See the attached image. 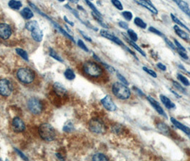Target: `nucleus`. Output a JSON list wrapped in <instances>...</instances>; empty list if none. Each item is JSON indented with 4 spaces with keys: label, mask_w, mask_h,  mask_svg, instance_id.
Listing matches in <instances>:
<instances>
[{
    "label": "nucleus",
    "mask_w": 190,
    "mask_h": 161,
    "mask_svg": "<svg viewBox=\"0 0 190 161\" xmlns=\"http://www.w3.org/2000/svg\"><path fill=\"white\" fill-rule=\"evenodd\" d=\"M31 33H32V37L34 40L38 42H42V39H43V32L41 30L39 27L32 30Z\"/></svg>",
    "instance_id": "19"
},
{
    "label": "nucleus",
    "mask_w": 190,
    "mask_h": 161,
    "mask_svg": "<svg viewBox=\"0 0 190 161\" xmlns=\"http://www.w3.org/2000/svg\"><path fill=\"white\" fill-rule=\"evenodd\" d=\"M13 92V85L7 79L0 80V95L3 97H9Z\"/></svg>",
    "instance_id": "8"
},
{
    "label": "nucleus",
    "mask_w": 190,
    "mask_h": 161,
    "mask_svg": "<svg viewBox=\"0 0 190 161\" xmlns=\"http://www.w3.org/2000/svg\"><path fill=\"white\" fill-rule=\"evenodd\" d=\"M64 75H65V77L68 80H73L76 78L75 73L74 72L73 70L70 68H67L65 71V72H64Z\"/></svg>",
    "instance_id": "26"
},
{
    "label": "nucleus",
    "mask_w": 190,
    "mask_h": 161,
    "mask_svg": "<svg viewBox=\"0 0 190 161\" xmlns=\"http://www.w3.org/2000/svg\"><path fill=\"white\" fill-rule=\"evenodd\" d=\"M171 17H172V20H173V22H174V23H176V24H177L178 26H180V27H181L182 28H184L185 29H186V30L189 31V32H190V29H189V28H188L187 26H186L184 24V23H183L182 22H181V21H180L179 19H178V18L174 15V14H171Z\"/></svg>",
    "instance_id": "28"
},
{
    "label": "nucleus",
    "mask_w": 190,
    "mask_h": 161,
    "mask_svg": "<svg viewBox=\"0 0 190 161\" xmlns=\"http://www.w3.org/2000/svg\"><path fill=\"white\" fill-rule=\"evenodd\" d=\"M74 130V127L73 123L71 121H67V122L64 125L63 130L66 133H71L73 132Z\"/></svg>",
    "instance_id": "29"
},
{
    "label": "nucleus",
    "mask_w": 190,
    "mask_h": 161,
    "mask_svg": "<svg viewBox=\"0 0 190 161\" xmlns=\"http://www.w3.org/2000/svg\"><path fill=\"white\" fill-rule=\"evenodd\" d=\"M134 90H135V91L137 92V93H138L139 95H141V96H143V95H144V93H142V92L141 91V90L140 89H138V88H135V87H134Z\"/></svg>",
    "instance_id": "52"
},
{
    "label": "nucleus",
    "mask_w": 190,
    "mask_h": 161,
    "mask_svg": "<svg viewBox=\"0 0 190 161\" xmlns=\"http://www.w3.org/2000/svg\"><path fill=\"white\" fill-rule=\"evenodd\" d=\"M29 5H30V6H31V7H32V8H33V9H34V10H35V11H37V13H39V14H41V15L44 16V17H45V18H47V19H48V20H50V22H52V24H53V25H54V26H55V28H56V29H58V30H59V31H60V32H61V33H62V34H63V35H64V36H65V37H67V38H68L69 39H70V40H71V41H72V42H75V41H74V38H73V37H72V35H70V34H69V32H66V31H65V29H63V28H62L61 27H60V25H59V24H57V23H56V22H54V21H53V20H52V19H50V17H48V16H47V14H45V13H43V12H42V11H40V10H39V9H38V8H37V6H36V5H34V4H33V3H32V2H29Z\"/></svg>",
    "instance_id": "6"
},
{
    "label": "nucleus",
    "mask_w": 190,
    "mask_h": 161,
    "mask_svg": "<svg viewBox=\"0 0 190 161\" xmlns=\"http://www.w3.org/2000/svg\"><path fill=\"white\" fill-rule=\"evenodd\" d=\"M122 15L127 21H131L133 18V14L130 11H122Z\"/></svg>",
    "instance_id": "37"
},
{
    "label": "nucleus",
    "mask_w": 190,
    "mask_h": 161,
    "mask_svg": "<svg viewBox=\"0 0 190 161\" xmlns=\"http://www.w3.org/2000/svg\"><path fill=\"white\" fill-rule=\"evenodd\" d=\"M142 69H143L144 71L147 72V74H149V75H151L152 78H156L157 77L156 72L154 71V70H151V69H149L148 67H143V68H142Z\"/></svg>",
    "instance_id": "39"
},
{
    "label": "nucleus",
    "mask_w": 190,
    "mask_h": 161,
    "mask_svg": "<svg viewBox=\"0 0 190 161\" xmlns=\"http://www.w3.org/2000/svg\"><path fill=\"white\" fill-rule=\"evenodd\" d=\"M79 32H80V34H82V37H84V38L86 39V40H87L88 42H91V41H92V40H91V39L89 37V36L86 35V34L85 33V32H83V31L79 30Z\"/></svg>",
    "instance_id": "51"
},
{
    "label": "nucleus",
    "mask_w": 190,
    "mask_h": 161,
    "mask_svg": "<svg viewBox=\"0 0 190 161\" xmlns=\"http://www.w3.org/2000/svg\"><path fill=\"white\" fill-rule=\"evenodd\" d=\"M56 156L59 159H61V160H64V159H65L63 156H62V155H61V154L60 153H56Z\"/></svg>",
    "instance_id": "54"
},
{
    "label": "nucleus",
    "mask_w": 190,
    "mask_h": 161,
    "mask_svg": "<svg viewBox=\"0 0 190 161\" xmlns=\"http://www.w3.org/2000/svg\"><path fill=\"white\" fill-rule=\"evenodd\" d=\"M177 79L184 85V86H189L190 85V82L189 81V80H188L186 77H184V75H181V74H177Z\"/></svg>",
    "instance_id": "32"
},
{
    "label": "nucleus",
    "mask_w": 190,
    "mask_h": 161,
    "mask_svg": "<svg viewBox=\"0 0 190 161\" xmlns=\"http://www.w3.org/2000/svg\"><path fill=\"white\" fill-rule=\"evenodd\" d=\"M174 30L175 33L177 34L179 37H181V39H184V40H189V34L186 33V32H184V30H182L181 29H180L178 25L174 26Z\"/></svg>",
    "instance_id": "20"
},
{
    "label": "nucleus",
    "mask_w": 190,
    "mask_h": 161,
    "mask_svg": "<svg viewBox=\"0 0 190 161\" xmlns=\"http://www.w3.org/2000/svg\"><path fill=\"white\" fill-rule=\"evenodd\" d=\"M174 42L175 46H176V47H177V50H182V51H185V52H186V49H185L184 47L181 45V43L178 42V41L177 40V39H174Z\"/></svg>",
    "instance_id": "44"
},
{
    "label": "nucleus",
    "mask_w": 190,
    "mask_h": 161,
    "mask_svg": "<svg viewBox=\"0 0 190 161\" xmlns=\"http://www.w3.org/2000/svg\"><path fill=\"white\" fill-rule=\"evenodd\" d=\"M27 106L29 111L34 115H39L43 110L42 103L39 99L36 98H32L28 100Z\"/></svg>",
    "instance_id": "7"
},
{
    "label": "nucleus",
    "mask_w": 190,
    "mask_h": 161,
    "mask_svg": "<svg viewBox=\"0 0 190 161\" xmlns=\"http://www.w3.org/2000/svg\"><path fill=\"white\" fill-rule=\"evenodd\" d=\"M14 150H15L16 152H17L18 155L20 156V157H22L23 160H28V157H27V156L24 155V154L23 153L22 151H20V150H19V149H17V148H14Z\"/></svg>",
    "instance_id": "46"
},
{
    "label": "nucleus",
    "mask_w": 190,
    "mask_h": 161,
    "mask_svg": "<svg viewBox=\"0 0 190 161\" xmlns=\"http://www.w3.org/2000/svg\"><path fill=\"white\" fill-rule=\"evenodd\" d=\"M164 40H165V42H166V43L167 44V45L169 46V47H171V48L172 49V50H177L176 46H175V45H174V44L172 43V42H171V41L169 40V39H167V38H166V37H164Z\"/></svg>",
    "instance_id": "47"
},
{
    "label": "nucleus",
    "mask_w": 190,
    "mask_h": 161,
    "mask_svg": "<svg viewBox=\"0 0 190 161\" xmlns=\"http://www.w3.org/2000/svg\"><path fill=\"white\" fill-rule=\"evenodd\" d=\"M77 7H78V9H80V10H84V9H83V8H82V6H79H79H77Z\"/></svg>",
    "instance_id": "56"
},
{
    "label": "nucleus",
    "mask_w": 190,
    "mask_h": 161,
    "mask_svg": "<svg viewBox=\"0 0 190 161\" xmlns=\"http://www.w3.org/2000/svg\"><path fill=\"white\" fill-rule=\"evenodd\" d=\"M160 100H161L162 103H163L164 105L169 110L174 109L176 108V105H175L174 103L173 102L171 101V100L169 98H168L167 97H166L165 95H160Z\"/></svg>",
    "instance_id": "18"
},
{
    "label": "nucleus",
    "mask_w": 190,
    "mask_h": 161,
    "mask_svg": "<svg viewBox=\"0 0 190 161\" xmlns=\"http://www.w3.org/2000/svg\"><path fill=\"white\" fill-rule=\"evenodd\" d=\"M157 67H158L160 70H162V71H166L167 70V67L165 66L164 64H162V62H159V63L157 64Z\"/></svg>",
    "instance_id": "50"
},
{
    "label": "nucleus",
    "mask_w": 190,
    "mask_h": 161,
    "mask_svg": "<svg viewBox=\"0 0 190 161\" xmlns=\"http://www.w3.org/2000/svg\"><path fill=\"white\" fill-rule=\"evenodd\" d=\"M37 27H39V24L38 22L35 20L29 21V22L26 23L25 24L26 29H27L28 31H30V32H32V30H34V29H36V28Z\"/></svg>",
    "instance_id": "25"
},
{
    "label": "nucleus",
    "mask_w": 190,
    "mask_h": 161,
    "mask_svg": "<svg viewBox=\"0 0 190 161\" xmlns=\"http://www.w3.org/2000/svg\"><path fill=\"white\" fill-rule=\"evenodd\" d=\"M134 23L136 24V25L137 26V27L141 28V29H145L147 27V23H146L145 22H144V21L142 20V19H141V18L138 17L134 18Z\"/></svg>",
    "instance_id": "27"
},
{
    "label": "nucleus",
    "mask_w": 190,
    "mask_h": 161,
    "mask_svg": "<svg viewBox=\"0 0 190 161\" xmlns=\"http://www.w3.org/2000/svg\"><path fill=\"white\" fill-rule=\"evenodd\" d=\"M171 122L177 128L179 129L180 130H181L182 132H184L185 134H186L187 135L190 136V128L187 127V126L184 125V124H182L181 123H180L179 121H178L177 120H176L175 118H171Z\"/></svg>",
    "instance_id": "15"
},
{
    "label": "nucleus",
    "mask_w": 190,
    "mask_h": 161,
    "mask_svg": "<svg viewBox=\"0 0 190 161\" xmlns=\"http://www.w3.org/2000/svg\"><path fill=\"white\" fill-rule=\"evenodd\" d=\"M189 74H190V72H189Z\"/></svg>",
    "instance_id": "61"
},
{
    "label": "nucleus",
    "mask_w": 190,
    "mask_h": 161,
    "mask_svg": "<svg viewBox=\"0 0 190 161\" xmlns=\"http://www.w3.org/2000/svg\"><path fill=\"white\" fill-rule=\"evenodd\" d=\"M17 78L21 83L30 84L33 83L35 79V73L29 67H22L17 70Z\"/></svg>",
    "instance_id": "4"
},
{
    "label": "nucleus",
    "mask_w": 190,
    "mask_h": 161,
    "mask_svg": "<svg viewBox=\"0 0 190 161\" xmlns=\"http://www.w3.org/2000/svg\"><path fill=\"white\" fill-rule=\"evenodd\" d=\"M8 5L12 9L19 10L22 8V3L19 0H9V2H8Z\"/></svg>",
    "instance_id": "23"
},
{
    "label": "nucleus",
    "mask_w": 190,
    "mask_h": 161,
    "mask_svg": "<svg viewBox=\"0 0 190 161\" xmlns=\"http://www.w3.org/2000/svg\"><path fill=\"white\" fill-rule=\"evenodd\" d=\"M11 126H12L14 132L16 133L23 132L25 130V124H24V121L19 117H16L13 119Z\"/></svg>",
    "instance_id": "12"
},
{
    "label": "nucleus",
    "mask_w": 190,
    "mask_h": 161,
    "mask_svg": "<svg viewBox=\"0 0 190 161\" xmlns=\"http://www.w3.org/2000/svg\"><path fill=\"white\" fill-rule=\"evenodd\" d=\"M59 1H60V2H64V1H65V0H58Z\"/></svg>",
    "instance_id": "57"
},
{
    "label": "nucleus",
    "mask_w": 190,
    "mask_h": 161,
    "mask_svg": "<svg viewBox=\"0 0 190 161\" xmlns=\"http://www.w3.org/2000/svg\"><path fill=\"white\" fill-rule=\"evenodd\" d=\"M177 51L178 54L181 56V57H182L184 60H188L189 59V57H188L187 54H186V52H185V51H182V50H177Z\"/></svg>",
    "instance_id": "43"
},
{
    "label": "nucleus",
    "mask_w": 190,
    "mask_h": 161,
    "mask_svg": "<svg viewBox=\"0 0 190 161\" xmlns=\"http://www.w3.org/2000/svg\"><path fill=\"white\" fill-rule=\"evenodd\" d=\"M189 17H190V14H189Z\"/></svg>",
    "instance_id": "58"
},
{
    "label": "nucleus",
    "mask_w": 190,
    "mask_h": 161,
    "mask_svg": "<svg viewBox=\"0 0 190 161\" xmlns=\"http://www.w3.org/2000/svg\"><path fill=\"white\" fill-rule=\"evenodd\" d=\"M39 134L44 140L47 142L53 141L56 137V132L52 125L43 123L39 128Z\"/></svg>",
    "instance_id": "3"
},
{
    "label": "nucleus",
    "mask_w": 190,
    "mask_h": 161,
    "mask_svg": "<svg viewBox=\"0 0 190 161\" xmlns=\"http://www.w3.org/2000/svg\"><path fill=\"white\" fill-rule=\"evenodd\" d=\"M90 1H92V0H90Z\"/></svg>",
    "instance_id": "60"
},
{
    "label": "nucleus",
    "mask_w": 190,
    "mask_h": 161,
    "mask_svg": "<svg viewBox=\"0 0 190 161\" xmlns=\"http://www.w3.org/2000/svg\"><path fill=\"white\" fill-rule=\"evenodd\" d=\"M100 34H101V36H102L103 37H105V38L109 39V40H111V41H112L113 42L116 43L117 45L122 46V47H124V48L126 47L125 45H124V44L123 43V42H122L120 39L118 38L117 37H116L115 35H114L113 34L110 33L109 32H108L107 30H105V29H101V30L100 31Z\"/></svg>",
    "instance_id": "10"
},
{
    "label": "nucleus",
    "mask_w": 190,
    "mask_h": 161,
    "mask_svg": "<svg viewBox=\"0 0 190 161\" xmlns=\"http://www.w3.org/2000/svg\"><path fill=\"white\" fill-rule=\"evenodd\" d=\"M21 14L25 19H31L34 17V13L32 9L29 7H24V9L21 11Z\"/></svg>",
    "instance_id": "21"
},
{
    "label": "nucleus",
    "mask_w": 190,
    "mask_h": 161,
    "mask_svg": "<svg viewBox=\"0 0 190 161\" xmlns=\"http://www.w3.org/2000/svg\"><path fill=\"white\" fill-rule=\"evenodd\" d=\"M53 90L58 96L65 97L67 95V90L63 85L60 83H55L53 85Z\"/></svg>",
    "instance_id": "16"
},
{
    "label": "nucleus",
    "mask_w": 190,
    "mask_h": 161,
    "mask_svg": "<svg viewBox=\"0 0 190 161\" xmlns=\"http://www.w3.org/2000/svg\"><path fill=\"white\" fill-rule=\"evenodd\" d=\"M112 93L118 99L127 100L130 98L131 92L127 86L122 83H114L113 84Z\"/></svg>",
    "instance_id": "2"
},
{
    "label": "nucleus",
    "mask_w": 190,
    "mask_h": 161,
    "mask_svg": "<svg viewBox=\"0 0 190 161\" xmlns=\"http://www.w3.org/2000/svg\"><path fill=\"white\" fill-rule=\"evenodd\" d=\"M112 131H113V133H116V134L120 133H122V127H121L120 125L113 126Z\"/></svg>",
    "instance_id": "45"
},
{
    "label": "nucleus",
    "mask_w": 190,
    "mask_h": 161,
    "mask_svg": "<svg viewBox=\"0 0 190 161\" xmlns=\"http://www.w3.org/2000/svg\"><path fill=\"white\" fill-rule=\"evenodd\" d=\"M101 103L106 110L113 112L117 110V106H116L114 101H113L112 98L109 95H106L103 99H101Z\"/></svg>",
    "instance_id": "11"
},
{
    "label": "nucleus",
    "mask_w": 190,
    "mask_h": 161,
    "mask_svg": "<svg viewBox=\"0 0 190 161\" xmlns=\"http://www.w3.org/2000/svg\"><path fill=\"white\" fill-rule=\"evenodd\" d=\"M173 1L176 3L177 5L179 6V9L183 12L185 13L186 15L189 16V14H190V9L189 7V4L186 1H183V0H173Z\"/></svg>",
    "instance_id": "17"
},
{
    "label": "nucleus",
    "mask_w": 190,
    "mask_h": 161,
    "mask_svg": "<svg viewBox=\"0 0 190 161\" xmlns=\"http://www.w3.org/2000/svg\"><path fill=\"white\" fill-rule=\"evenodd\" d=\"M147 98V100L149 101V103L152 105V106L155 108V110H156L157 113H159V114L163 116L164 118H167V116L166 113H165L164 110H163V108H162L161 105H160V103H159L158 102L156 101V100L154 99L153 98H152V97H150V96H148Z\"/></svg>",
    "instance_id": "13"
},
{
    "label": "nucleus",
    "mask_w": 190,
    "mask_h": 161,
    "mask_svg": "<svg viewBox=\"0 0 190 161\" xmlns=\"http://www.w3.org/2000/svg\"><path fill=\"white\" fill-rule=\"evenodd\" d=\"M157 128L159 130L161 131L162 133L167 135H169L170 133L169 128L167 125H166L165 123L162 122L157 123Z\"/></svg>",
    "instance_id": "22"
},
{
    "label": "nucleus",
    "mask_w": 190,
    "mask_h": 161,
    "mask_svg": "<svg viewBox=\"0 0 190 161\" xmlns=\"http://www.w3.org/2000/svg\"><path fill=\"white\" fill-rule=\"evenodd\" d=\"M16 52L22 57V59H24L25 61H29V57H28V54L26 52L25 50H24L23 49L21 48H17L16 49Z\"/></svg>",
    "instance_id": "30"
},
{
    "label": "nucleus",
    "mask_w": 190,
    "mask_h": 161,
    "mask_svg": "<svg viewBox=\"0 0 190 161\" xmlns=\"http://www.w3.org/2000/svg\"><path fill=\"white\" fill-rule=\"evenodd\" d=\"M89 128L91 132L96 134H103L106 131V127L104 122L98 118H92L89 121Z\"/></svg>",
    "instance_id": "5"
},
{
    "label": "nucleus",
    "mask_w": 190,
    "mask_h": 161,
    "mask_svg": "<svg viewBox=\"0 0 190 161\" xmlns=\"http://www.w3.org/2000/svg\"><path fill=\"white\" fill-rule=\"evenodd\" d=\"M77 44H78V46L80 47V48L82 49V50H83L84 51H85L86 52H89V49L87 48V47H86V45H85V44L84 43V42H83L82 39H79L78 42H77Z\"/></svg>",
    "instance_id": "40"
},
{
    "label": "nucleus",
    "mask_w": 190,
    "mask_h": 161,
    "mask_svg": "<svg viewBox=\"0 0 190 161\" xmlns=\"http://www.w3.org/2000/svg\"><path fill=\"white\" fill-rule=\"evenodd\" d=\"M50 55L52 57H53L55 60H57V61L60 62H63V60L62 59V57H60V56L58 55V54H57V52L54 50H52V49H50Z\"/></svg>",
    "instance_id": "35"
},
{
    "label": "nucleus",
    "mask_w": 190,
    "mask_h": 161,
    "mask_svg": "<svg viewBox=\"0 0 190 161\" xmlns=\"http://www.w3.org/2000/svg\"><path fill=\"white\" fill-rule=\"evenodd\" d=\"M172 83H173V86L174 87V88H176L178 91L180 92V93H184V94H186V90H185L184 88L180 85V84H179V83H177V82L176 81H173Z\"/></svg>",
    "instance_id": "36"
},
{
    "label": "nucleus",
    "mask_w": 190,
    "mask_h": 161,
    "mask_svg": "<svg viewBox=\"0 0 190 161\" xmlns=\"http://www.w3.org/2000/svg\"><path fill=\"white\" fill-rule=\"evenodd\" d=\"M134 1H135L137 4H140V5L145 7L146 9H148L149 11H150L152 13H153V14H158V11H157V9L155 7V6L152 4L150 0H134Z\"/></svg>",
    "instance_id": "14"
},
{
    "label": "nucleus",
    "mask_w": 190,
    "mask_h": 161,
    "mask_svg": "<svg viewBox=\"0 0 190 161\" xmlns=\"http://www.w3.org/2000/svg\"><path fill=\"white\" fill-rule=\"evenodd\" d=\"M11 34H12V29L9 24L6 23L0 24V38L6 40L10 38Z\"/></svg>",
    "instance_id": "9"
},
{
    "label": "nucleus",
    "mask_w": 190,
    "mask_h": 161,
    "mask_svg": "<svg viewBox=\"0 0 190 161\" xmlns=\"http://www.w3.org/2000/svg\"><path fill=\"white\" fill-rule=\"evenodd\" d=\"M85 2L86 3L88 6H89V8H91V9L92 10L93 12H94L95 14H98V15L101 16V14L100 13V11L97 9V8L94 6V4L93 3H91V1L90 0H85Z\"/></svg>",
    "instance_id": "33"
},
{
    "label": "nucleus",
    "mask_w": 190,
    "mask_h": 161,
    "mask_svg": "<svg viewBox=\"0 0 190 161\" xmlns=\"http://www.w3.org/2000/svg\"><path fill=\"white\" fill-rule=\"evenodd\" d=\"M117 76L118 79H119V80H120L121 82H122V83H123V84H124V85H129L128 81H127V79L124 78L123 75H121V74H119V73H117Z\"/></svg>",
    "instance_id": "42"
},
{
    "label": "nucleus",
    "mask_w": 190,
    "mask_h": 161,
    "mask_svg": "<svg viewBox=\"0 0 190 161\" xmlns=\"http://www.w3.org/2000/svg\"><path fill=\"white\" fill-rule=\"evenodd\" d=\"M64 19H65V22L68 23L69 24H70V25H71V26H74V23L72 22H71V21H70L69 19H67V17H65H65H64Z\"/></svg>",
    "instance_id": "53"
},
{
    "label": "nucleus",
    "mask_w": 190,
    "mask_h": 161,
    "mask_svg": "<svg viewBox=\"0 0 190 161\" xmlns=\"http://www.w3.org/2000/svg\"><path fill=\"white\" fill-rule=\"evenodd\" d=\"M93 160H109V157L103 153H96L93 155L92 157Z\"/></svg>",
    "instance_id": "31"
},
{
    "label": "nucleus",
    "mask_w": 190,
    "mask_h": 161,
    "mask_svg": "<svg viewBox=\"0 0 190 161\" xmlns=\"http://www.w3.org/2000/svg\"><path fill=\"white\" fill-rule=\"evenodd\" d=\"M124 39H126V41H127V43L129 44V45H131L132 46V47H133V48L135 49L137 51H138L139 52H140V53L141 54V55H142V56H144V57H146V53L145 52H144L143 50H142V49L140 48V47H139L138 45H137V44L135 43V42H134V41H132V40H131L130 39H128V38H127V37H124Z\"/></svg>",
    "instance_id": "24"
},
{
    "label": "nucleus",
    "mask_w": 190,
    "mask_h": 161,
    "mask_svg": "<svg viewBox=\"0 0 190 161\" xmlns=\"http://www.w3.org/2000/svg\"><path fill=\"white\" fill-rule=\"evenodd\" d=\"M68 1H70V2L73 3V4H77V3L79 2V0H68Z\"/></svg>",
    "instance_id": "55"
},
{
    "label": "nucleus",
    "mask_w": 190,
    "mask_h": 161,
    "mask_svg": "<svg viewBox=\"0 0 190 161\" xmlns=\"http://www.w3.org/2000/svg\"><path fill=\"white\" fill-rule=\"evenodd\" d=\"M118 24H119V26L120 27H122V29H129V26H128V24H127V22H123V21H120V22H119L118 23Z\"/></svg>",
    "instance_id": "48"
},
{
    "label": "nucleus",
    "mask_w": 190,
    "mask_h": 161,
    "mask_svg": "<svg viewBox=\"0 0 190 161\" xmlns=\"http://www.w3.org/2000/svg\"><path fill=\"white\" fill-rule=\"evenodd\" d=\"M111 1H112L113 5L115 6L117 9L120 11L123 10V5L119 0H111Z\"/></svg>",
    "instance_id": "38"
},
{
    "label": "nucleus",
    "mask_w": 190,
    "mask_h": 161,
    "mask_svg": "<svg viewBox=\"0 0 190 161\" xmlns=\"http://www.w3.org/2000/svg\"><path fill=\"white\" fill-rule=\"evenodd\" d=\"M0 160H1V159H0Z\"/></svg>",
    "instance_id": "59"
},
{
    "label": "nucleus",
    "mask_w": 190,
    "mask_h": 161,
    "mask_svg": "<svg viewBox=\"0 0 190 161\" xmlns=\"http://www.w3.org/2000/svg\"><path fill=\"white\" fill-rule=\"evenodd\" d=\"M149 31H150V32H152V33L160 36V37H164V34H162L160 30H158V29H156V28L154 27H149Z\"/></svg>",
    "instance_id": "41"
},
{
    "label": "nucleus",
    "mask_w": 190,
    "mask_h": 161,
    "mask_svg": "<svg viewBox=\"0 0 190 161\" xmlns=\"http://www.w3.org/2000/svg\"><path fill=\"white\" fill-rule=\"evenodd\" d=\"M100 63H101V64H102V65H104V67H105V68H106V69H107V70H109V71L110 72H115V70H114V67H112V66H110V65H108L107 64H106V63H105V62H103L102 61H101V62H100Z\"/></svg>",
    "instance_id": "49"
},
{
    "label": "nucleus",
    "mask_w": 190,
    "mask_h": 161,
    "mask_svg": "<svg viewBox=\"0 0 190 161\" xmlns=\"http://www.w3.org/2000/svg\"><path fill=\"white\" fill-rule=\"evenodd\" d=\"M82 70L85 75L92 78H98L102 76L104 70L100 65L93 61H86L82 65Z\"/></svg>",
    "instance_id": "1"
},
{
    "label": "nucleus",
    "mask_w": 190,
    "mask_h": 161,
    "mask_svg": "<svg viewBox=\"0 0 190 161\" xmlns=\"http://www.w3.org/2000/svg\"><path fill=\"white\" fill-rule=\"evenodd\" d=\"M127 34H128L129 38L131 40L134 41V42H137L138 40V36H137V33L133 30V29H127Z\"/></svg>",
    "instance_id": "34"
}]
</instances>
